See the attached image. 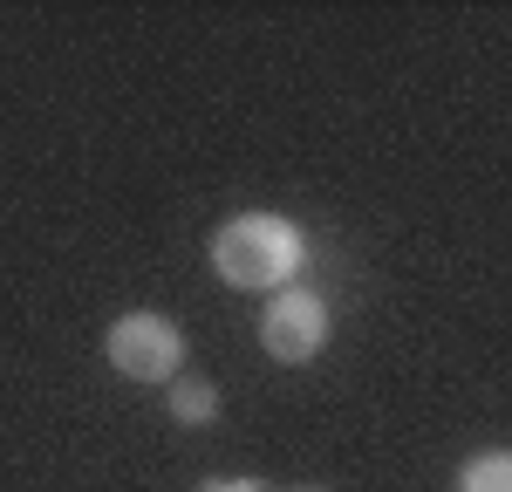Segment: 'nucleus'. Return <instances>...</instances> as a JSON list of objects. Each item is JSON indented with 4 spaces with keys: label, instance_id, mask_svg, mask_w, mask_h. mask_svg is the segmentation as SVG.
Returning a JSON list of instances; mask_svg holds the SVG:
<instances>
[{
    "label": "nucleus",
    "instance_id": "f257e3e1",
    "mask_svg": "<svg viewBox=\"0 0 512 492\" xmlns=\"http://www.w3.org/2000/svg\"><path fill=\"white\" fill-rule=\"evenodd\" d=\"M308 267V233L287 212H239L212 233V274L239 294H280Z\"/></svg>",
    "mask_w": 512,
    "mask_h": 492
},
{
    "label": "nucleus",
    "instance_id": "7ed1b4c3",
    "mask_svg": "<svg viewBox=\"0 0 512 492\" xmlns=\"http://www.w3.org/2000/svg\"><path fill=\"white\" fill-rule=\"evenodd\" d=\"M328 335H335V315H328V301H321L315 287H301V281L280 287L274 301L260 308V349L287 369L315 363L321 349H328Z\"/></svg>",
    "mask_w": 512,
    "mask_h": 492
},
{
    "label": "nucleus",
    "instance_id": "20e7f679",
    "mask_svg": "<svg viewBox=\"0 0 512 492\" xmlns=\"http://www.w3.org/2000/svg\"><path fill=\"white\" fill-rule=\"evenodd\" d=\"M171 417H178L185 431L212 424V417H219V383L198 376V369H178V376H171Z\"/></svg>",
    "mask_w": 512,
    "mask_h": 492
},
{
    "label": "nucleus",
    "instance_id": "0eeeda50",
    "mask_svg": "<svg viewBox=\"0 0 512 492\" xmlns=\"http://www.w3.org/2000/svg\"><path fill=\"white\" fill-rule=\"evenodd\" d=\"M301 492H328V486H301Z\"/></svg>",
    "mask_w": 512,
    "mask_h": 492
},
{
    "label": "nucleus",
    "instance_id": "423d86ee",
    "mask_svg": "<svg viewBox=\"0 0 512 492\" xmlns=\"http://www.w3.org/2000/svg\"><path fill=\"white\" fill-rule=\"evenodd\" d=\"M198 492H260L253 479H212V486H198Z\"/></svg>",
    "mask_w": 512,
    "mask_h": 492
},
{
    "label": "nucleus",
    "instance_id": "39448f33",
    "mask_svg": "<svg viewBox=\"0 0 512 492\" xmlns=\"http://www.w3.org/2000/svg\"><path fill=\"white\" fill-rule=\"evenodd\" d=\"M458 492H512V451L506 445L478 451L472 465L458 472Z\"/></svg>",
    "mask_w": 512,
    "mask_h": 492
},
{
    "label": "nucleus",
    "instance_id": "f03ea898",
    "mask_svg": "<svg viewBox=\"0 0 512 492\" xmlns=\"http://www.w3.org/2000/svg\"><path fill=\"white\" fill-rule=\"evenodd\" d=\"M103 356H110V369L123 383H171L185 369V328L171 315H158V308H130V315L110 322Z\"/></svg>",
    "mask_w": 512,
    "mask_h": 492
}]
</instances>
